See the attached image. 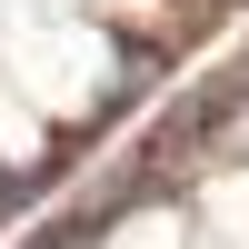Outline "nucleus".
I'll return each mask as SVG.
<instances>
[{
    "label": "nucleus",
    "mask_w": 249,
    "mask_h": 249,
    "mask_svg": "<svg viewBox=\"0 0 249 249\" xmlns=\"http://www.w3.org/2000/svg\"><path fill=\"white\" fill-rule=\"evenodd\" d=\"M210 150H219V160H249V90H239V110L210 120Z\"/></svg>",
    "instance_id": "obj_1"
}]
</instances>
